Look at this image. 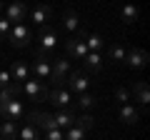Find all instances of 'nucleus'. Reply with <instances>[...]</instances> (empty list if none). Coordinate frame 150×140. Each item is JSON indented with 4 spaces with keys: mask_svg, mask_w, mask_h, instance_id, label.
<instances>
[{
    "mask_svg": "<svg viewBox=\"0 0 150 140\" xmlns=\"http://www.w3.org/2000/svg\"><path fill=\"white\" fill-rule=\"evenodd\" d=\"M85 35H88L85 30H78V35L68 40V45H65V48H68V55H73V58H78V60H85V55L90 53V50L85 48Z\"/></svg>",
    "mask_w": 150,
    "mask_h": 140,
    "instance_id": "1",
    "label": "nucleus"
},
{
    "mask_svg": "<svg viewBox=\"0 0 150 140\" xmlns=\"http://www.w3.org/2000/svg\"><path fill=\"white\" fill-rule=\"evenodd\" d=\"M68 93L73 95V93H88V88H90V80H88L85 73H80V70H75V73H68Z\"/></svg>",
    "mask_w": 150,
    "mask_h": 140,
    "instance_id": "2",
    "label": "nucleus"
},
{
    "mask_svg": "<svg viewBox=\"0 0 150 140\" xmlns=\"http://www.w3.org/2000/svg\"><path fill=\"white\" fill-rule=\"evenodd\" d=\"M48 88L43 85V83H38V80H25L23 83V95L28 98V100H48Z\"/></svg>",
    "mask_w": 150,
    "mask_h": 140,
    "instance_id": "3",
    "label": "nucleus"
},
{
    "mask_svg": "<svg viewBox=\"0 0 150 140\" xmlns=\"http://www.w3.org/2000/svg\"><path fill=\"white\" fill-rule=\"evenodd\" d=\"M30 28L25 25V23H15V25L10 28V35H8V38H10V43L15 45V48H25L28 43H30Z\"/></svg>",
    "mask_w": 150,
    "mask_h": 140,
    "instance_id": "4",
    "label": "nucleus"
},
{
    "mask_svg": "<svg viewBox=\"0 0 150 140\" xmlns=\"http://www.w3.org/2000/svg\"><path fill=\"white\" fill-rule=\"evenodd\" d=\"M68 73H70V60L68 58H55V63L50 65V80L55 83V88H58L60 83H65Z\"/></svg>",
    "mask_w": 150,
    "mask_h": 140,
    "instance_id": "5",
    "label": "nucleus"
},
{
    "mask_svg": "<svg viewBox=\"0 0 150 140\" xmlns=\"http://www.w3.org/2000/svg\"><path fill=\"white\" fill-rule=\"evenodd\" d=\"M23 115H25V105H23L20 100H8L5 105H0V118L3 120H20Z\"/></svg>",
    "mask_w": 150,
    "mask_h": 140,
    "instance_id": "6",
    "label": "nucleus"
},
{
    "mask_svg": "<svg viewBox=\"0 0 150 140\" xmlns=\"http://www.w3.org/2000/svg\"><path fill=\"white\" fill-rule=\"evenodd\" d=\"M48 98H50V103H53V105H58V108H68L70 103H73V95H70L68 90H63V88H55V90H50Z\"/></svg>",
    "mask_w": 150,
    "mask_h": 140,
    "instance_id": "7",
    "label": "nucleus"
},
{
    "mask_svg": "<svg viewBox=\"0 0 150 140\" xmlns=\"http://www.w3.org/2000/svg\"><path fill=\"white\" fill-rule=\"evenodd\" d=\"M53 123H55V128H70V125H75V113L70 108H65V110H60V113H55L53 115Z\"/></svg>",
    "mask_w": 150,
    "mask_h": 140,
    "instance_id": "8",
    "label": "nucleus"
},
{
    "mask_svg": "<svg viewBox=\"0 0 150 140\" xmlns=\"http://www.w3.org/2000/svg\"><path fill=\"white\" fill-rule=\"evenodd\" d=\"M125 63H128L130 68H145L148 53H145V50H130V53H125Z\"/></svg>",
    "mask_w": 150,
    "mask_h": 140,
    "instance_id": "9",
    "label": "nucleus"
},
{
    "mask_svg": "<svg viewBox=\"0 0 150 140\" xmlns=\"http://www.w3.org/2000/svg\"><path fill=\"white\" fill-rule=\"evenodd\" d=\"M55 45H58V33L55 30H50V28H45L43 33H40V45H38V48H43V50H53Z\"/></svg>",
    "mask_w": 150,
    "mask_h": 140,
    "instance_id": "10",
    "label": "nucleus"
},
{
    "mask_svg": "<svg viewBox=\"0 0 150 140\" xmlns=\"http://www.w3.org/2000/svg\"><path fill=\"white\" fill-rule=\"evenodd\" d=\"M30 18H33V23H48L50 18H53V8H48V5H35L30 10Z\"/></svg>",
    "mask_w": 150,
    "mask_h": 140,
    "instance_id": "11",
    "label": "nucleus"
},
{
    "mask_svg": "<svg viewBox=\"0 0 150 140\" xmlns=\"http://www.w3.org/2000/svg\"><path fill=\"white\" fill-rule=\"evenodd\" d=\"M8 73H10V80H15V83H25L28 80V65L20 63V60H15Z\"/></svg>",
    "mask_w": 150,
    "mask_h": 140,
    "instance_id": "12",
    "label": "nucleus"
},
{
    "mask_svg": "<svg viewBox=\"0 0 150 140\" xmlns=\"http://www.w3.org/2000/svg\"><path fill=\"white\" fill-rule=\"evenodd\" d=\"M120 120H123L125 125H135L140 120V113L135 110V105H123V108H120Z\"/></svg>",
    "mask_w": 150,
    "mask_h": 140,
    "instance_id": "13",
    "label": "nucleus"
},
{
    "mask_svg": "<svg viewBox=\"0 0 150 140\" xmlns=\"http://www.w3.org/2000/svg\"><path fill=\"white\" fill-rule=\"evenodd\" d=\"M18 138V125L13 120H3L0 123V140H15Z\"/></svg>",
    "mask_w": 150,
    "mask_h": 140,
    "instance_id": "14",
    "label": "nucleus"
},
{
    "mask_svg": "<svg viewBox=\"0 0 150 140\" xmlns=\"http://www.w3.org/2000/svg\"><path fill=\"white\" fill-rule=\"evenodd\" d=\"M5 13H8V15H5L8 20H15V23H18V20H23V18L28 15V8L23 5V3H13V5H8Z\"/></svg>",
    "mask_w": 150,
    "mask_h": 140,
    "instance_id": "15",
    "label": "nucleus"
},
{
    "mask_svg": "<svg viewBox=\"0 0 150 140\" xmlns=\"http://www.w3.org/2000/svg\"><path fill=\"white\" fill-rule=\"evenodd\" d=\"M130 93L135 95V100H138L140 105H148V100H150V90H148V85H145V83H135Z\"/></svg>",
    "mask_w": 150,
    "mask_h": 140,
    "instance_id": "16",
    "label": "nucleus"
},
{
    "mask_svg": "<svg viewBox=\"0 0 150 140\" xmlns=\"http://www.w3.org/2000/svg\"><path fill=\"white\" fill-rule=\"evenodd\" d=\"M33 73H35L38 83H40V80H48V78H50V60H38V63L33 65Z\"/></svg>",
    "mask_w": 150,
    "mask_h": 140,
    "instance_id": "17",
    "label": "nucleus"
},
{
    "mask_svg": "<svg viewBox=\"0 0 150 140\" xmlns=\"http://www.w3.org/2000/svg\"><path fill=\"white\" fill-rule=\"evenodd\" d=\"M85 68L90 70V73H100V70H103V58H100V53H88V55H85Z\"/></svg>",
    "mask_w": 150,
    "mask_h": 140,
    "instance_id": "18",
    "label": "nucleus"
},
{
    "mask_svg": "<svg viewBox=\"0 0 150 140\" xmlns=\"http://www.w3.org/2000/svg\"><path fill=\"white\" fill-rule=\"evenodd\" d=\"M18 135H20V140H40V133H38V128H33V125H23L20 130H18Z\"/></svg>",
    "mask_w": 150,
    "mask_h": 140,
    "instance_id": "19",
    "label": "nucleus"
},
{
    "mask_svg": "<svg viewBox=\"0 0 150 140\" xmlns=\"http://www.w3.org/2000/svg\"><path fill=\"white\" fill-rule=\"evenodd\" d=\"M63 138L65 140H85V130L78 128V125H70L68 133H63Z\"/></svg>",
    "mask_w": 150,
    "mask_h": 140,
    "instance_id": "20",
    "label": "nucleus"
},
{
    "mask_svg": "<svg viewBox=\"0 0 150 140\" xmlns=\"http://www.w3.org/2000/svg\"><path fill=\"white\" fill-rule=\"evenodd\" d=\"M85 48L90 50V53H98V50L103 48V38L100 35H85Z\"/></svg>",
    "mask_w": 150,
    "mask_h": 140,
    "instance_id": "21",
    "label": "nucleus"
},
{
    "mask_svg": "<svg viewBox=\"0 0 150 140\" xmlns=\"http://www.w3.org/2000/svg\"><path fill=\"white\" fill-rule=\"evenodd\" d=\"M108 58L115 60V63L125 60V48H123V45H110V48H108Z\"/></svg>",
    "mask_w": 150,
    "mask_h": 140,
    "instance_id": "22",
    "label": "nucleus"
},
{
    "mask_svg": "<svg viewBox=\"0 0 150 140\" xmlns=\"http://www.w3.org/2000/svg\"><path fill=\"white\" fill-rule=\"evenodd\" d=\"M93 105H95V98H93L90 93H80V95H78V108H83V110H90Z\"/></svg>",
    "mask_w": 150,
    "mask_h": 140,
    "instance_id": "23",
    "label": "nucleus"
},
{
    "mask_svg": "<svg viewBox=\"0 0 150 140\" xmlns=\"http://www.w3.org/2000/svg\"><path fill=\"white\" fill-rule=\"evenodd\" d=\"M63 25H65V30L75 33L78 30V15H75V13H65L63 15Z\"/></svg>",
    "mask_w": 150,
    "mask_h": 140,
    "instance_id": "24",
    "label": "nucleus"
},
{
    "mask_svg": "<svg viewBox=\"0 0 150 140\" xmlns=\"http://www.w3.org/2000/svg\"><path fill=\"white\" fill-rule=\"evenodd\" d=\"M75 125H78V128H83V130H85V133H88V130L93 128V118H90V115H88V113H83L80 118H75Z\"/></svg>",
    "mask_w": 150,
    "mask_h": 140,
    "instance_id": "25",
    "label": "nucleus"
},
{
    "mask_svg": "<svg viewBox=\"0 0 150 140\" xmlns=\"http://www.w3.org/2000/svg\"><path fill=\"white\" fill-rule=\"evenodd\" d=\"M115 100H118L120 105H128V100H130V90H128V88H118V90H115Z\"/></svg>",
    "mask_w": 150,
    "mask_h": 140,
    "instance_id": "26",
    "label": "nucleus"
},
{
    "mask_svg": "<svg viewBox=\"0 0 150 140\" xmlns=\"http://www.w3.org/2000/svg\"><path fill=\"white\" fill-rule=\"evenodd\" d=\"M5 90L10 93V98H15V100H18V98L23 95V85H20V83H10V85H8Z\"/></svg>",
    "mask_w": 150,
    "mask_h": 140,
    "instance_id": "27",
    "label": "nucleus"
},
{
    "mask_svg": "<svg viewBox=\"0 0 150 140\" xmlns=\"http://www.w3.org/2000/svg\"><path fill=\"white\" fill-rule=\"evenodd\" d=\"M135 18H138V10L135 8H123V20L125 23H135Z\"/></svg>",
    "mask_w": 150,
    "mask_h": 140,
    "instance_id": "28",
    "label": "nucleus"
},
{
    "mask_svg": "<svg viewBox=\"0 0 150 140\" xmlns=\"http://www.w3.org/2000/svg\"><path fill=\"white\" fill-rule=\"evenodd\" d=\"M10 20H8V18H0V38H3V35H10Z\"/></svg>",
    "mask_w": 150,
    "mask_h": 140,
    "instance_id": "29",
    "label": "nucleus"
},
{
    "mask_svg": "<svg viewBox=\"0 0 150 140\" xmlns=\"http://www.w3.org/2000/svg\"><path fill=\"white\" fill-rule=\"evenodd\" d=\"M45 140H65V138H63V130H58V128H55V130H48V133H45Z\"/></svg>",
    "mask_w": 150,
    "mask_h": 140,
    "instance_id": "30",
    "label": "nucleus"
},
{
    "mask_svg": "<svg viewBox=\"0 0 150 140\" xmlns=\"http://www.w3.org/2000/svg\"><path fill=\"white\" fill-rule=\"evenodd\" d=\"M10 73H8V70H0V90H3V88H8L10 85Z\"/></svg>",
    "mask_w": 150,
    "mask_h": 140,
    "instance_id": "31",
    "label": "nucleus"
},
{
    "mask_svg": "<svg viewBox=\"0 0 150 140\" xmlns=\"http://www.w3.org/2000/svg\"><path fill=\"white\" fill-rule=\"evenodd\" d=\"M0 10H3V5H0Z\"/></svg>",
    "mask_w": 150,
    "mask_h": 140,
    "instance_id": "32",
    "label": "nucleus"
}]
</instances>
